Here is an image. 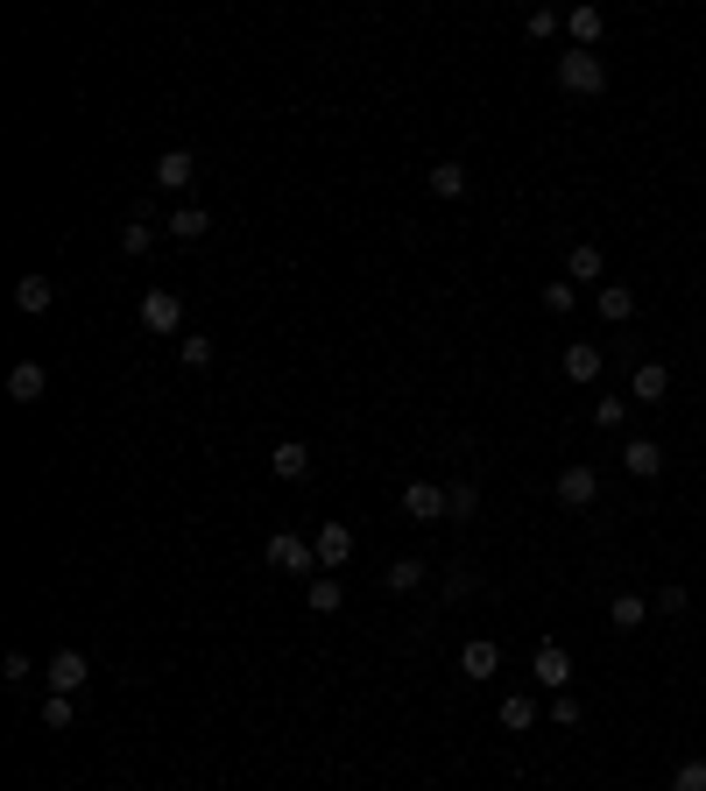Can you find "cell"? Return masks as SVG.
Here are the masks:
<instances>
[{
    "instance_id": "1",
    "label": "cell",
    "mask_w": 706,
    "mask_h": 791,
    "mask_svg": "<svg viewBox=\"0 0 706 791\" xmlns=\"http://www.w3.org/2000/svg\"><path fill=\"white\" fill-rule=\"evenodd\" d=\"M559 85H565L573 99L608 93V57H600V50H565V57H559Z\"/></svg>"
},
{
    "instance_id": "2",
    "label": "cell",
    "mask_w": 706,
    "mask_h": 791,
    "mask_svg": "<svg viewBox=\"0 0 706 791\" xmlns=\"http://www.w3.org/2000/svg\"><path fill=\"white\" fill-rule=\"evenodd\" d=\"M268 573L319 579V551H311V537H297V530H276V537H268Z\"/></svg>"
},
{
    "instance_id": "3",
    "label": "cell",
    "mask_w": 706,
    "mask_h": 791,
    "mask_svg": "<svg viewBox=\"0 0 706 791\" xmlns=\"http://www.w3.org/2000/svg\"><path fill=\"white\" fill-rule=\"evenodd\" d=\"M134 319H142L156 339H170V333L184 339V297H177V290H148L142 304H134Z\"/></svg>"
},
{
    "instance_id": "4",
    "label": "cell",
    "mask_w": 706,
    "mask_h": 791,
    "mask_svg": "<svg viewBox=\"0 0 706 791\" xmlns=\"http://www.w3.org/2000/svg\"><path fill=\"white\" fill-rule=\"evenodd\" d=\"M85 685H93L85 650H50V664H43V693H85Z\"/></svg>"
},
{
    "instance_id": "5",
    "label": "cell",
    "mask_w": 706,
    "mask_h": 791,
    "mask_svg": "<svg viewBox=\"0 0 706 791\" xmlns=\"http://www.w3.org/2000/svg\"><path fill=\"white\" fill-rule=\"evenodd\" d=\"M551 495H559V510H594L600 502V474L594 467H565L559 481H551Z\"/></svg>"
},
{
    "instance_id": "6",
    "label": "cell",
    "mask_w": 706,
    "mask_h": 791,
    "mask_svg": "<svg viewBox=\"0 0 706 791\" xmlns=\"http://www.w3.org/2000/svg\"><path fill=\"white\" fill-rule=\"evenodd\" d=\"M530 679L545 685V693H565V685H573V658H565L559 644H537L530 650Z\"/></svg>"
},
{
    "instance_id": "7",
    "label": "cell",
    "mask_w": 706,
    "mask_h": 791,
    "mask_svg": "<svg viewBox=\"0 0 706 791\" xmlns=\"http://www.w3.org/2000/svg\"><path fill=\"white\" fill-rule=\"evenodd\" d=\"M403 516H410V524H439V516H453V502H445V488L410 481L403 488Z\"/></svg>"
},
{
    "instance_id": "8",
    "label": "cell",
    "mask_w": 706,
    "mask_h": 791,
    "mask_svg": "<svg viewBox=\"0 0 706 791\" xmlns=\"http://www.w3.org/2000/svg\"><path fill=\"white\" fill-rule=\"evenodd\" d=\"M191 177H199V156H191V148H163L156 156V191H191Z\"/></svg>"
},
{
    "instance_id": "9",
    "label": "cell",
    "mask_w": 706,
    "mask_h": 791,
    "mask_svg": "<svg viewBox=\"0 0 706 791\" xmlns=\"http://www.w3.org/2000/svg\"><path fill=\"white\" fill-rule=\"evenodd\" d=\"M594 311H600V325H629V319H636V290H629V283H600Z\"/></svg>"
},
{
    "instance_id": "10",
    "label": "cell",
    "mask_w": 706,
    "mask_h": 791,
    "mask_svg": "<svg viewBox=\"0 0 706 791\" xmlns=\"http://www.w3.org/2000/svg\"><path fill=\"white\" fill-rule=\"evenodd\" d=\"M311 551H319V565L333 573V565H347V559H354V530H347V524H319Z\"/></svg>"
},
{
    "instance_id": "11",
    "label": "cell",
    "mask_w": 706,
    "mask_h": 791,
    "mask_svg": "<svg viewBox=\"0 0 706 791\" xmlns=\"http://www.w3.org/2000/svg\"><path fill=\"white\" fill-rule=\"evenodd\" d=\"M459 671H467V679H494V671H502V644H494V636L459 644Z\"/></svg>"
},
{
    "instance_id": "12",
    "label": "cell",
    "mask_w": 706,
    "mask_h": 791,
    "mask_svg": "<svg viewBox=\"0 0 706 791\" xmlns=\"http://www.w3.org/2000/svg\"><path fill=\"white\" fill-rule=\"evenodd\" d=\"M268 474H276V481H304L311 474V445H297V439L268 445Z\"/></svg>"
},
{
    "instance_id": "13",
    "label": "cell",
    "mask_w": 706,
    "mask_h": 791,
    "mask_svg": "<svg viewBox=\"0 0 706 791\" xmlns=\"http://www.w3.org/2000/svg\"><path fill=\"white\" fill-rule=\"evenodd\" d=\"M622 467L636 474V481H657V474H665V445H657V439H629L622 445Z\"/></svg>"
},
{
    "instance_id": "14",
    "label": "cell",
    "mask_w": 706,
    "mask_h": 791,
    "mask_svg": "<svg viewBox=\"0 0 706 791\" xmlns=\"http://www.w3.org/2000/svg\"><path fill=\"white\" fill-rule=\"evenodd\" d=\"M43 389H50L43 361H14V368H8V396H14V403H43Z\"/></svg>"
},
{
    "instance_id": "15",
    "label": "cell",
    "mask_w": 706,
    "mask_h": 791,
    "mask_svg": "<svg viewBox=\"0 0 706 791\" xmlns=\"http://www.w3.org/2000/svg\"><path fill=\"white\" fill-rule=\"evenodd\" d=\"M50 304H57V283H50V276H22V283H14V311H28V319H43Z\"/></svg>"
},
{
    "instance_id": "16",
    "label": "cell",
    "mask_w": 706,
    "mask_h": 791,
    "mask_svg": "<svg viewBox=\"0 0 706 791\" xmlns=\"http://www.w3.org/2000/svg\"><path fill=\"white\" fill-rule=\"evenodd\" d=\"M643 622H650V601H643V594H614V601H608V630L636 636Z\"/></svg>"
},
{
    "instance_id": "17",
    "label": "cell",
    "mask_w": 706,
    "mask_h": 791,
    "mask_svg": "<svg viewBox=\"0 0 706 791\" xmlns=\"http://www.w3.org/2000/svg\"><path fill=\"white\" fill-rule=\"evenodd\" d=\"M565 36H573V50H594V43L608 36V14L600 8H573L565 14Z\"/></svg>"
},
{
    "instance_id": "18",
    "label": "cell",
    "mask_w": 706,
    "mask_h": 791,
    "mask_svg": "<svg viewBox=\"0 0 706 791\" xmlns=\"http://www.w3.org/2000/svg\"><path fill=\"white\" fill-rule=\"evenodd\" d=\"M600 361H608V353H600V339H573V347H565V382H594Z\"/></svg>"
},
{
    "instance_id": "19",
    "label": "cell",
    "mask_w": 706,
    "mask_h": 791,
    "mask_svg": "<svg viewBox=\"0 0 706 791\" xmlns=\"http://www.w3.org/2000/svg\"><path fill=\"white\" fill-rule=\"evenodd\" d=\"M629 396H636V403H665V396H671V375H665V361H643L636 375H629Z\"/></svg>"
},
{
    "instance_id": "20",
    "label": "cell",
    "mask_w": 706,
    "mask_h": 791,
    "mask_svg": "<svg viewBox=\"0 0 706 791\" xmlns=\"http://www.w3.org/2000/svg\"><path fill=\"white\" fill-rule=\"evenodd\" d=\"M600 276H608V255H600L594 241H579L573 255H565V283H600Z\"/></svg>"
},
{
    "instance_id": "21",
    "label": "cell",
    "mask_w": 706,
    "mask_h": 791,
    "mask_svg": "<svg viewBox=\"0 0 706 791\" xmlns=\"http://www.w3.org/2000/svg\"><path fill=\"white\" fill-rule=\"evenodd\" d=\"M163 233H177V241H205V233H213V213H205V205H177Z\"/></svg>"
},
{
    "instance_id": "22",
    "label": "cell",
    "mask_w": 706,
    "mask_h": 791,
    "mask_svg": "<svg viewBox=\"0 0 706 791\" xmlns=\"http://www.w3.org/2000/svg\"><path fill=\"white\" fill-rule=\"evenodd\" d=\"M304 601H311V615H339V608H347V587H339L333 573H319V579L304 587Z\"/></svg>"
},
{
    "instance_id": "23",
    "label": "cell",
    "mask_w": 706,
    "mask_h": 791,
    "mask_svg": "<svg viewBox=\"0 0 706 791\" xmlns=\"http://www.w3.org/2000/svg\"><path fill=\"white\" fill-rule=\"evenodd\" d=\"M502 728L508 735H530L537 728V699L530 693H502Z\"/></svg>"
},
{
    "instance_id": "24",
    "label": "cell",
    "mask_w": 706,
    "mask_h": 791,
    "mask_svg": "<svg viewBox=\"0 0 706 791\" xmlns=\"http://www.w3.org/2000/svg\"><path fill=\"white\" fill-rule=\"evenodd\" d=\"M424 184H431V199H459L467 191V163H431Z\"/></svg>"
},
{
    "instance_id": "25",
    "label": "cell",
    "mask_w": 706,
    "mask_h": 791,
    "mask_svg": "<svg viewBox=\"0 0 706 791\" xmlns=\"http://www.w3.org/2000/svg\"><path fill=\"white\" fill-rule=\"evenodd\" d=\"M424 573H431L424 559H396V565L382 573V587H388V594H417V587H424Z\"/></svg>"
},
{
    "instance_id": "26",
    "label": "cell",
    "mask_w": 706,
    "mask_h": 791,
    "mask_svg": "<svg viewBox=\"0 0 706 791\" xmlns=\"http://www.w3.org/2000/svg\"><path fill=\"white\" fill-rule=\"evenodd\" d=\"M177 353H184V368H213V333H184V339H177Z\"/></svg>"
},
{
    "instance_id": "27",
    "label": "cell",
    "mask_w": 706,
    "mask_h": 791,
    "mask_svg": "<svg viewBox=\"0 0 706 791\" xmlns=\"http://www.w3.org/2000/svg\"><path fill=\"white\" fill-rule=\"evenodd\" d=\"M445 502H453V516H445V524H467V516L480 510V488L474 481H453V488H445Z\"/></svg>"
},
{
    "instance_id": "28",
    "label": "cell",
    "mask_w": 706,
    "mask_h": 791,
    "mask_svg": "<svg viewBox=\"0 0 706 791\" xmlns=\"http://www.w3.org/2000/svg\"><path fill=\"white\" fill-rule=\"evenodd\" d=\"M148 248H156V227H148V219H128V227H120V255H148Z\"/></svg>"
},
{
    "instance_id": "29",
    "label": "cell",
    "mask_w": 706,
    "mask_h": 791,
    "mask_svg": "<svg viewBox=\"0 0 706 791\" xmlns=\"http://www.w3.org/2000/svg\"><path fill=\"white\" fill-rule=\"evenodd\" d=\"M43 728H50V735L71 728V693H43Z\"/></svg>"
},
{
    "instance_id": "30",
    "label": "cell",
    "mask_w": 706,
    "mask_h": 791,
    "mask_svg": "<svg viewBox=\"0 0 706 791\" xmlns=\"http://www.w3.org/2000/svg\"><path fill=\"white\" fill-rule=\"evenodd\" d=\"M594 424H600V431H622V424H629V403H622V396H594Z\"/></svg>"
},
{
    "instance_id": "31",
    "label": "cell",
    "mask_w": 706,
    "mask_h": 791,
    "mask_svg": "<svg viewBox=\"0 0 706 791\" xmlns=\"http://www.w3.org/2000/svg\"><path fill=\"white\" fill-rule=\"evenodd\" d=\"M671 791H706V756H685V764L671 770Z\"/></svg>"
},
{
    "instance_id": "32",
    "label": "cell",
    "mask_w": 706,
    "mask_h": 791,
    "mask_svg": "<svg viewBox=\"0 0 706 791\" xmlns=\"http://www.w3.org/2000/svg\"><path fill=\"white\" fill-rule=\"evenodd\" d=\"M573 304H579V290H573V283H545V311H551V319H565Z\"/></svg>"
},
{
    "instance_id": "33",
    "label": "cell",
    "mask_w": 706,
    "mask_h": 791,
    "mask_svg": "<svg viewBox=\"0 0 706 791\" xmlns=\"http://www.w3.org/2000/svg\"><path fill=\"white\" fill-rule=\"evenodd\" d=\"M523 28H530V36H537V43H551V36H559V28H565V14H551V8H537V14H530V22H523Z\"/></svg>"
},
{
    "instance_id": "34",
    "label": "cell",
    "mask_w": 706,
    "mask_h": 791,
    "mask_svg": "<svg viewBox=\"0 0 706 791\" xmlns=\"http://www.w3.org/2000/svg\"><path fill=\"white\" fill-rule=\"evenodd\" d=\"M551 721H559V728H579V699L573 693H551Z\"/></svg>"
},
{
    "instance_id": "35",
    "label": "cell",
    "mask_w": 706,
    "mask_h": 791,
    "mask_svg": "<svg viewBox=\"0 0 706 791\" xmlns=\"http://www.w3.org/2000/svg\"><path fill=\"white\" fill-rule=\"evenodd\" d=\"M650 608H657V615H685V587H657Z\"/></svg>"
},
{
    "instance_id": "36",
    "label": "cell",
    "mask_w": 706,
    "mask_h": 791,
    "mask_svg": "<svg viewBox=\"0 0 706 791\" xmlns=\"http://www.w3.org/2000/svg\"><path fill=\"white\" fill-rule=\"evenodd\" d=\"M0 671H8V685H22L36 664H28V650H8V664H0Z\"/></svg>"
}]
</instances>
